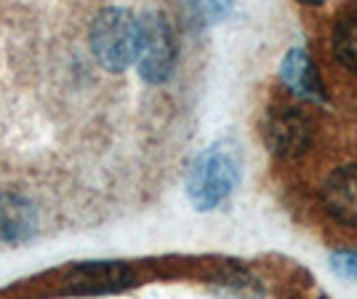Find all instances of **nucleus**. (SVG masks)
<instances>
[{
  "mask_svg": "<svg viewBox=\"0 0 357 299\" xmlns=\"http://www.w3.org/2000/svg\"><path fill=\"white\" fill-rule=\"evenodd\" d=\"M240 182L238 150L227 142L211 145L190 168L187 195L197 211H213L235 193Z\"/></svg>",
  "mask_w": 357,
  "mask_h": 299,
  "instance_id": "1",
  "label": "nucleus"
},
{
  "mask_svg": "<svg viewBox=\"0 0 357 299\" xmlns=\"http://www.w3.org/2000/svg\"><path fill=\"white\" fill-rule=\"evenodd\" d=\"M91 54L109 73H123L136 61L139 16L126 6H107L91 22Z\"/></svg>",
  "mask_w": 357,
  "mask_h": 299,
  "instance_id": "2",
  "label": "nucleus"
},
{
  "mask_svg": "<svg viewBox=\"0 0 357 299\" xmlns=\"http://www.w3.org/2000/svg\"><path fill=\"white\" fill-rule=\"evenodd\" d=\"M178 45L171 22L160 11L139 16V45H136V70L149 86L165 83L176 70Z\"/></svg>",
  "mask_w": 357,
  "mask_h": 299,
  "instance_id": "3",
  "label": "nucleus"
},
{
  "mask_svg": "<svg viewBox=\"0 0 357 299\" xmlns=\"http://www.w3.org/2000/svg\"><path fill=\"white\" fill-rule=\"evenodd\" d=\"M261 139L272 155L283 161H296L312 147L314 120L298 105H275L261 120Z\"/></svg>",
  "mask_w": 357,
  "mask_h": 299,
  "instance_id": "4",
  "label": "nucleus"
},
{
  "mask_svg": "<svg viewBox=\"0 0 357 299\" xmlns=\"http://www.w3.org/2000/svg\"><path fill=\"white\" fill-rule=\"evenodd\" d=\"M320 203L336 224L357 230V163L342 166L328 174L320 187Z\"/></svg>",
  "mask_w": 357,
  "mask_h": 299,
  "instance_id": "5",
  "label": "nucleus"
},
{
  "mask_svg": "<svg viewBox=\"0 0 357 299\" xmlns=\"http://www.w3.org/2000/svg\"><path fill=\"white\" fill-rule=\"evenodd\" d=\"M280 80L285 83V89L291 94H296L298 99H307V102H326V89H323V80L320 73L314 67L312 57L307 54V48H291L283 57L280 64Z\"/></svg>",
  "mask_w": 357,
  "mask_h": 299,
  "instance_id": "6",
  "label": "nucleus"
},
{
  "mask_svg": "<svg viewBox=\"0 0 357 299\" xmlns=\"http://www.w3.org/2000/svg\"><path fill=\"white\" fill-rule=\"evenodd\" d=\"M38 230V211L27 195L0 190V240L19 243Z\"/></svg>",
  "mask_w": 357,
  "mask_h": 299,
  "instance_id": "7",
  "label": "nucleus"
},
{
  "mask_svg": "<svg viewBox=\"0 0 357 299\" xmlns=\"http://www.w3.org/2000/svg\"><path fill=\"white\" fill-rule=\"evenodd\" d=\"M333 57L342 64L347 73L357 78V11L339 19L336 30H333Z\"/></svg>",
  "mask_w": 357,
  "mask_h": 299,
  "instance_id": "8",
  "label": "nucleus"
},
{
  "mask_svg": "<svg viewBox=\"0 0 357 299\" xmlns=\"http://www.w3.org/2000/svg\"><path fill=\"white\" fill-rule=\"evenodd\" d=\"M331 268L347 281H357V251H336L331 256Z\"/></svg>",
  "mask_w": 357,
  "mask_h": 299,
  "instance_id": "9",
  "label": "nucleus"
},
{
  "mask_svg": "<svg viewBox=\"0 0 357 299\" xmlns=\"http://www.w3.org/2000/svg\"><path fill=\"white\" fill-rule=\"evenodd\" d=\"M197 6H200L203 16H208V22H219L222 16L229 14L232 0H197Z\"/></svg>",
  "mask_w": 357,
  "mask_h": 299,
  "instance_id": "10",
  "label": "nucleus"
},
{
  "mask_svg": "<svg viewBox=\"0 0 357 299\" xmlns=\"http://www.w3.org/2000/svg\"><path fill=\"white\" fill-rule=\"evenodd\" d=\"M298 3H304V6H320V3H326V0H298Z\"/></svg>",
  "mask_w": 357,
  "mask_h": 299,
  "instance_id": "11",
  "label": "nucleus"
}]
</instances>
